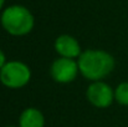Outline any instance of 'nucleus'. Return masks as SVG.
I'll return each mask as SVG.
<instances>
[{
	"label": "nucleus",
	"instance_id": "f257e3e1",
	"mask_svg": "<svg viewBox=\"0 0 128 127\" xmlns=\"http://www.w3.org/2000/svg\"><path fill=\"white\" fill-rule=\"evenodd\" d=\"M80 72L86 79L100 81L110 75L114 67V59L111 54L102 50H86L78 57Z\"/></svg>",
	"mask_w": 128,
	"mask_h": 127
},
{
	"label": "nucleus",
	"instance_id": "1a4fd4ad",
	"mask_svg": "<svg viewBox=\"0 0 128 127\" xmlns=\"http://www.w3.org/2000/svg\"><path fill=\"white\" fill-rule=\"evenodd\" d=\"M6 62H5V54L0 50V70L2 69V66L5 65Z\"/></svg>",
	"mask_w": 128,
	"mask_h": 127
},
{
	"label": "nucleus",
	"instance_id": "20e7f679",
	"mask_svg": "<svg viewBox=\"0 0 128 127\" xmlns=\"http://www.w3.org/2000/svg\"><path fill=\"white\" fill-rule=\"evenodd\" d=\"M80 71L78 64L74 59L60 57L54 61L51 66V76L57 82H71L76 79L77 72Z\"/></svg>",
	"mask_w": 128,
	"mask_h": 127
},
{
	"label": "nucleus",
	"instance_id": "f03ea898",
	"mask_svg": "<svg viewBox=\"0 0 128 127\" xmlns=\"http://www.w3.org/2000/svg\"><path fill=\"white\" fill-rule=\"evenodd\" d=\"M2 28L14 36L29 34L34 28V16L29 9L21 5H11L2 11Z\"/></svg>",
	"mask_w": 128,
	"mask_h": 127
},
{
	"label": "nucleus",
	"instance_id": "9d476101",
	"mask_svg": "<svg viewBox=\"0 0 128 127\" xmlns=\"http://www.w3.org/2000/svg\"><path fill=\"white\" fill-rule=\"evenodd\" d=\"M4 3H5V0H0V10L2 9V5H4Z\"/></svg>",
	"mask_w": 128,
	"mask_h": 127
},
{
	"label": "nucleus",
	"instance_id": "6e6552de",
	"mask_svg": "<svg viewBox=\"0 0 128 127\" xmlns=\"http://www.w3.org/2000/svg\"><path fill=\"white\" fill-rule=\"evenodd\" d=\"M114 98L118 103L128 106V82H122L117 86L114 91Z\"/></svg>",
	"mask_w": 128,
	"mask_h": 127
},
{
	"label": "nucleus",
	"instance_id": "9b49d317",
	"mask_svg": "<svg viewBox=\"0 0 128 127\" xmlns=\"http://www.w3.org/2000/svg\"><path fill=\"white\" fill-rule=\"evenodd\" d=\"M8 127H12V126H8Z\"/></svg>",
	"mask_w": 128,
	"mask_h": 127
},
{
	"label": "nucleus",
	"instance_id": "39448f33",
	"mask_svg": "<svg viewBox=\"0 0 128 127\" xmlns=\"http://www.w3.org/2000/svg\"><path fill=\"white\" fill-rule=\"evenodd\" d=\"M87 98L93 106L98 108H106L113 102L114 92L107 84L102 81H94L87 88Z\"/></svg>",
	"mask_w": 128,
	"mask_h": 127
},
{
	"label": "nucleus",
	"instance_id": "7ed1b4c3",
	"mask_svg": "<svg viewBox=\"0 0 128 127\" xmlns=\"http://www.w3.org/2000/svg\"><path fill=\"white\" fill-rule=\"evenodd\" d=\"M30 69L20 61L6 62L0 70V81L9 88H20L30 81Z\"/></svg>",
	"mask_w": 128,
	"mask_h": 127
},
{
	"label": "nucleus",
	"instance_id": "0eeeda50",
	"mask_svg": "<svg viewBox=\"0 0 128 127\" xmlns=\"http://www.w3.org/2000/svg\"><path fill=\"white\" fill-rule=\"evenodd\" d=\"M20 127H44V115L36 108H26L20 116Z\"/></svg>",
	"mask_w": 128,
	"mask_h": 127
},
{
	"label": "nucleus",
	"instance_id": "423d86ee",
	"mask_svg": "<svg viewBox=\"0 0 128 127\" xmlns=\"http://www.w3.org/2000/svg\"><path fill=\"white\" fill-rule=\"evenodd\" d=\"M55 49L61 57H80L81 47L77 40L70 35H60L55 41Z\"/></svg>",
	"mask_w": 128,
	"mask_h": 127
}]
</instances>
